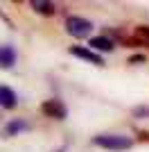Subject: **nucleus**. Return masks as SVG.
Returning a JSON list of instances; mask_svg holds the SVG:
<instances>
[{"label":"nucleus","instance_id":"nucleus-1","mask_svg":"<svg viewBox=\"0 0 149 152\" xmlns=\"http://www.w3.org/2000/svg\"><path fill=\"white\" fill-rule=\"evenodd\" d=\"M93 143L97 148H104V150H111V152H122L133 145V141L129 136H122V134H99L93 139Z\"/></svg>","mask_w":149,"mask_h":152},{"label":"nucleus","instance_id":"nucleus-2","mask_svg":"<svg viewBox=\"0 0 149 152\" xmlns=\"http://www.w3.org/2000/svg\"><path fill=\"white\" fill-rule=\"evenodd\" d=\"M66 32L74 39H86L93 32V23L88 18H81V16H68L66 18Z\"/></svg>","mask_w":149,"mask_h":152},{"label":"nucleus","instance_id":"nucleus-3","mask_svg":"<svg viewBox=\"0 0 149 152\" xmlns=\"http://www.w3.org/2000/svg\"><path fill=\"white\" fill-rule=\"evenodd\" d=\"M41 114L48 116V118H56V121H63L66 118V107H63L61 100H56V98H50V100H45L43 104H41Z\"/></svg>","mask_w":149,"mask_h":152},{"label":"nucleus","instance_id":"nucleus-4","mask_svg":"<svg viewBox=\"0 0 149 152\" xmlns=\"http://www.w3.org/2000/svg\"><path fill=\"white\" fill-rule=\"evenodd\" d=\"M70 52H72L74 57L84 59V61H90L93 66H104V59L99 57L97 52H93L90 48H84V45H72V48H70Z\"/></svg>","mask_w":149,"mask_h":152},{"label":"nucleus","instance_id":"nucleus-5","mask_svg":"<svg viewBox=\"0 0 149 152\" xmlns=\"http://www.w3.org/2000/svg\"><path fill=\"white\" fill-rule=\"evenodd\" d=\"M0 64H2V68H12L16 64V50H14L12 43H2V48H0Z\"/></svg>","mask_w":149,"mask_h":152},{"label":"nucleus","instance_id":"nucleus-6","mask_svg":"<svg viewBox=\"0 0 149 152\" xmlns=\"http://www.w3.org/2000/svg\"><path fill=\"white\" fill-rule=\"evenodd\" d=\"M88 45H90L93 50H97V52H111L113 48H115L108 37H93L90 41H88Z\"/></svg>","mask_w":149,"mask_h":152},{"label":"nucleus","instance_id":"nucleus-7","mask_svg":"<svg viewBox=\"0 0 149 152\" xmlns=\"http://www.w3.org/2000/svg\"><path fill=\"white\" fill-rule=\"evenodd\" d=\"M0 102H2L5 109H14L18 104V98H16V93L9 86H0Z\"/></svg>","mask_w":149,"mask_h":152},{"label":"nucleus","instance_id":"nucleus-8","mask_svg":"<svg viewBox=\"0 0 149 152\" xmlns=\"http://www.w3.org/2000/svg\"><path fill=\"white\" fill-rule=\"evenodd\" d=\"M32 9L38 12L41 16H52V14L56 12L54 2H48V0H32Z\"/></svg>","mask_w":149,"mask_h":152},{"label":"nucleus","instance_id":"nucleus-9","mask_svg":"<svg viewBox=\"0 0 149 152\" xmlns=\"http://www.w3.org/2000/svg\"><path fill=\"white\" fill-rule=\"evenodd\" d=\"M133 39H136L140 45H147L149 48V25H138L133 30Z\"/></svg>","mask_w":149,"mask_h":152},{"label":"nucleus","instance_id":"nucleus-10","mask_svg":"<svg viewBox=\"0 0 149 152\" xmlns=\"http://www.w3.org/2000/svg\"><path fill=\"white\" fill-rule=\"evenodd\" d=\"M27 127H30V125H27V123H25V121H12V123H9V125L5 127V134H7V136H16V134L25 132Z\"/></svg>","mask_w":149,"mask_h":152},{"label":"nucleus","instance_id":"nucleus-11","mask_svg":"<svg viewBox=\"0 0 149 152\" xmlns=\"http://www.w3.org/2000/svg\"><path fill=\"white\" fill-rule=\"evenodd\" d=\"M145 61H147L145 55H133V57H129V64H145Z\"/></svg>","mask_w":149,"mask_h":152},{"label":"nucleus","instance_id":"nucleus-12","mask_svg":"<svg viewBox=\"0 0 149 152\" xmlns=\"http://www.w3.org/2000/svg\"><path fill=\"white\" fill-rule=\"evenodd\" d=\"M149 114V109H145V107H136L133 109V116H147Z\"/></svg>","mask_w":149,"mask_h":152}]
</instances>
